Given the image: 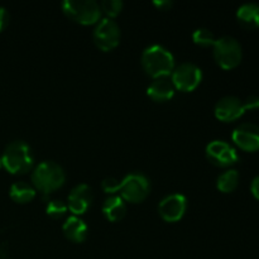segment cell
Listing matches in <instances>:
<instances>
[{"instance_id": "1", "label": "cell", "mask_w": 259, "mask_h": 259, "mask_svg": "<svg viewBox=\"0 0 259 259\" xmlns=\"http://www.w3.org/2000/svg\"><path fill=\"white\" fill-rule=\"evenodd\" d=\"M143 70L153 78L171 76L176 67L171 51L162 45H152L143 51L141 57Z\"/></svg>"}, {"instance_id": "2", "label": "cell", "mask_w": 259, "mask_h": 259, "mask_svg": "<svg viewBox=\"0 0 259 259\" xmlns=\"http://www.w3.org/2000/svg\"><path fill=\"white\" fill-rule=\"evenodd\" d=\"M2 163L10 174H25L32 169L33 163H34L32 148L24 141L10 142L3 152Z\"/></svg>"}, {"instance_id": "3", "label": "cell", "mask_w": 259, "mask_h": 259, "mask_svg": "<svg viewBox=\"0 0 259 259\" xmlns=\"http://www.w3.org/2000/svg\"><path fill=\"white\" fill-rule=\"evenodd\" d=\"M65 171L55 161L40 162L32 172V185L35 190L43 194L56 191L65 184Z\"/></svg>"}, {"instance_id": "4", "label": "cell", "mask_w": 259, "mask_h": 259, "mask_svg": "<svg viewBox=\"0 0 259 259\" xmlns=\"http://www.w3.org/2000/svg\"><path fill=\"white\" fill-rule=\"evenodd\" d=\"M212 50H214L215 61L224 70H232L242 62V45L237 38L232 35H223V37L217 38L212 45Z\"/></svg>"}, {"instance_id": "5", "label": "cell", "mask_w": 259, "mask_h": 259, "mask_svg": "<svg viewBox=\"0 0 259 259\" xmlns=\"http://www.w3.org/2000/svg\"><path fill=\"white\" fill-rule=\"evenodd\" d=\"M61 7L70 19L80 24H96L101 19L100 4L95 0H65Z\"/></svg>"}, {"instance_id": "6", "label": "cell", "mask_w": 259, "mask_h": 259, "mask_svg": "<svg viewBox=\"0 0 259 259\" xmlns=\"http://www.w3.org/2000/svg\"><path fill=\"white\" fill-rule=\"evenodd\" d=\"M120 197L128 202H142L151 192V181L142 172H132L120 181Z\"/></svg>"}, {"instance_id": "7", "label": "cell", "mask_w": 259, "mask_h": 259, "mask_svg": "<svg viewBox=\"0 0 259 259\" xmlns=\"http://www.w3.org/2000/svg\"><path fill=\"white\" fill-rule=\"evenodd\" d=\"M96 47L104 52L114 50L120 42V27L114 19L104 17L96 23L93 33Z\"/></svg>"}, {"instance_id": "8", "label": "cell", "mask_w": 259, "mask_h": 259, "mask_svg": "<svg viewBox=\"0 0 259 259\" xmlns=\"http://www.w3.org/2000/svg\"><path fill=\"white\" fill-rule=\"evenodd\" d=\"M169 77H171L176 90L192 91L201 82L202 71L196 63L186 61V62L177 65Z\"/></svg>"}, {"instance_id": "9", "label": "cell", "mask_w": 259, "mask_h": 259, "mask_svg": "<svg viewBox=\"0 0 259 259\" xmlns=\"http://www.w3.org/2000/svg\"><path fill=\"white\" fill-rule=\"evenodd\" d=\"M205 153L210 163L218 167L233 166L239 159L237 149L228 142L219 141V139L210 142L206 146Z\"/></svg>"}, {"instance_id": "10", "label": "cell", "mask_w": 259, "mask_h": 259, "mask_svg": "<svg viewBox=\"0 0 259 259\" xmlns=\"http://www.w3.org/2000/svg\"><path fill=\"white\" fill-rule=\"evenodd\" d=\"M187 209V200L182 194H171L161 200L158 212L163 220L168 223L179 222L182 219Z\"/></svg>"}, {"instance_id": "11", "label": "cell", "mask_w": 259, "mask_h": 259, "mask_svg": "<svg viewBox=\"0 0 259 259\" xmlns=\"http://www.w3.org/2000/svg\"><path fill=\"white\" fill-rule=\"evenodd\" d=\"M232 139L243 151H259V125L254 123L240 124L233 131Z\"/></svg>"}, {"instance_id": "12", "label": "cell", "mask_w": 259, "mask_h": 259, "mask_svg": "<svg viewBox=\"0 0 259 259\" xmlns=\"http://www.w3.org/2000/svg\"><path fill=\"white\" fill-rule=\"evenodd\" d=\"M245 106L242 99L237 98V96L228 95L224 98L219 99L215 105V116L219 119L220 121H234L239 119L240 116L244 115Z\"/></svg>"}, {"instance_id": "13", "label": "cell", "mask_w": 259, "mask_h": 259, "mask_svg": "<svg viewBox=\"0 0 259 259\" xmlns=\"http://www.w3.org/2000/svg\"><path fill=\"white\" fill-rule=\"evenodd\" d=\"M94 200L93 190L89 185L80 184L76 185L72 190H71L70 195L67 197V207L72 215L80 217V215L85 214L88 211L89 207L91 206V202Z\"/></svg>"}, {"instance_id": "14", "label": "cell", "mask_w": 259, "mask_h": 259, "mask_svg": "<svg viewBox=\"0 0 259 259\" xmlns=\"http://www.w3.org/2000/svg\"><path fill=\"white\" fill-rule=\"evenodd\" d=\"M175 93H176V88L169 76L153 78V81L149 83L148 89H147V95L152 100L158 101V103L171 100Z\"/></svg>"}, {"instance_id": "15", "label": "cell", "mask_w": 259, "mask_h": 259, "mask_svg": "<svg viewBox=\"0 0 259 259\" xmlns=\"http://www.w3.org/2000/svg\"><path fill=\"white\" fill-rule=\"evenodd\" d=\"M66 238L73 243H82L88 238V225L80 217L71 215L66 219L62 227Z\"/></svg>"}, {"instance_id": "16", "label": "cell", "mask_w": 259, "mask_h": 259, "mask_svg": "<svg viewBox=\"0 0 259 259\" xmlns=\"http://www.w3.org/2000/svg\"><path fill=\"white\" fill-rule=\"evenodd\" d=\"M238 22L247 29L259 28V4L257 3H245L237 10Z\"/></svg>"}, {"instance_id": "17", "label": "cell", "mask_w": 259, "mask_h": 259, "mask_svg": "<svg viewBox=\"0 0 259 259\" xmlns=\"http://www.w3.org/2000/svg\"><path fill=\"white\" fill-rule=\"evenodd\" d=\"M101 210H103V214L105 215L106 219L115 223L120 222V220L125 217L126 205L125 201H124L120 196L113 195V196L108 197V199L104 201Z\"/></svg>"}, {"instance_id": "18", "label": "cell", "mask_w": 259, "mask_h": 259, "mask_svg": "<svg viewBox=\"0 0 259 259\" xmlns=\"http://www.w3.org/2000/svg\"><path fill=\"white\" fill-rule=\"evenodd\" d=\"M37 190L34 186L24 181H17L10 186L9 195L18 204H27L35 197Z\"/></svg>"}, {"instance_id": "19", "label": "cell", "mask_w": 259, "mask_h": 259, "mask_svg": "<svg viewBox=\"0 0 259 259\" xmlns=\"http://www.w3.org/2000/svg\"><path fill=\"white\" fill-rule=\"evenodd\" d=\"M238 184H239V172L233 168L223 172L217 180L218 190L224 192V194H229V192L234 191L238 187Z\"/></svg>"}, {"instance_id": "20", "label": "cell", "mask_w": 259, "mask_h": 259, "mask_svg": "<svg viewBox=\"0 0 259 259\" xmlns=\"http://www.w3.org/2000/svg\"><path fill=\"white\" fill-rule=\"evenodd\" d=\"M192 39H194L196 45L207 47V46L214 45L217 38H215L214 33L210 29H207V28H197L192 33Z\"/></svg>"}, {"instance_id": "21", "label": "cell", "mask_w": 259, "mask_h": 259, "mask_svg": "<svg viewBox=\"0 0 259 259\" xmlns=\"http://www.w3.org/2000/svg\"><path fill=\"white\" fill-rule=\"evenodd\" d=\"M123 7L124 4L121 0H104V2L100 3L101 13H104L106 17L111 18V19H114L116 15L120 14Z\"/></svg>"}, {"instance_id": "22", "label": "cell", "mask_w": 259, "mask_h": 259, "mask_svg": "<svg viewBox=\"0 0 259 259\" xmlns=\"http://www.w3.org/2000/svg\"><path fill=\"white\" fill-rule=\"evenodd\" d=\"M68 207L66 202L62 200H51L48 201L47 206H46V212L48 217L53 218V219H58V218L63 217L67 212Z\"/></svg>"}, {"instance_id": "23", "label": "cell", "mask_w": 259, "mask_h": 259, "mask_svg": "<svg viewBox=\"0 0 259 259\" xmlns=\"http://www.w3.org/2000/svg\"><path fill=\"white\" fill-rule=\"evenodd\" d=\"M101 187H103L104 191L106 194L114 195L116 192H119V187H120V181L115 177H106V179L103 180L101 182Z\"/></svg>"}, {"instance_id": "24", "label": "cell", "mask_w": 259, "mask_h": 259, "mask_svg": "<svg viewBox=\"0 0 259 259\" xmlns=\"http://www.w3.org/2000/svg\"><path fill=\"white\" fill-rule=\"evenodd\" d=\"M245 106V110H254V109L259 108V96L257 95H250L248 96L245 100H243Z\"/></svg>"}, {"instance_id": "25", "label": "cell", "mask_w": 259, "mask_h": 259, "mask_svg": "<svg viewBox=\"0 0 259 259\" xmlns=\"http://www.w3.org/2000/svg\"><path fill=\"white\" fill-rule=\"evenodd\" d=\"M9 23V13L4 7H0V32L4 29Z\"/></svg>"}, {"instance_id": "26", "label": "cell", "mask_w": 259, "mask_h": 259, "mask_svg": "<svg viewBox=\"0 0 259 259\" xmlns=\"http://www.w3.org/2000/svg\"><path fill=\"white\" fill-rule=\"evenodd\" d=\"M250 191H252L253 196L259 200V175L253 179L252 184H250Z\"/></svg>"}, {"instance_id": "27", "label": "cell", "mask_w": 259, "mask_h": 259, "mask_svg": "<svg viewBox=\"0 0 259 259\" xmlns=\"http://www.w3.org/2000/svg\"><path fill=\"white\" fill-rule=\"evenodd\" d=\"M153 4L156 5L159 10H167L172 7L171 0H154Z\"/></svg>"}, {"instance_id": "28", "label": "cell", "mask_w": 259, "mask_h": 259, "mask_svg": "<svg viewBox=\"0 0 259 259\" xmlns=\"http://www.w3.org/2000/svg\"><path fill=\"white\" fill-rule=\"evenodd\" d=\"M2 166H3V163H2V157H0V168H2Z\"/></svg>"}]
</instances>
